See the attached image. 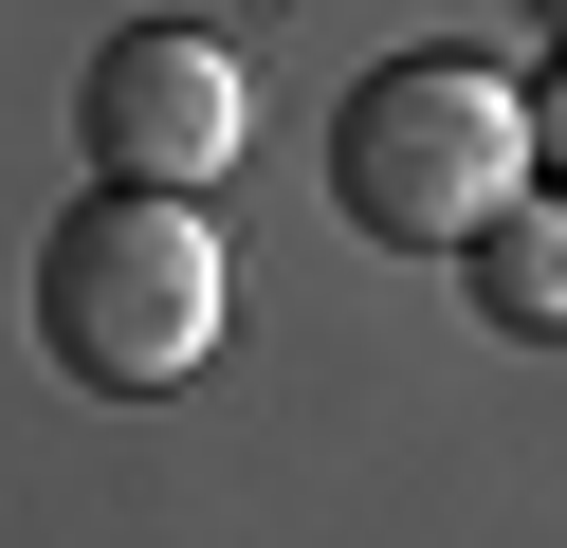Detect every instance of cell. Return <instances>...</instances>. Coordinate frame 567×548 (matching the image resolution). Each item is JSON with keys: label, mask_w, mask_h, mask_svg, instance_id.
<instances>
[{"label": "cell", "mask_w": 567, "mask_h": 548, "mask_svg": "<svg viewBox=\"0 0 567 548\" xmlns=\"http://www.w3.org/2000/svg\"><path fill=\"white\" fill-rule=\"evenodd\" d=\"M530 165L567 183V73H549V92H530Z\"/></svg>", "instance_id": "5"}, {"label": "cell", "mask_w": 567, "mask_h": 548, "mask_svg": "<svg viewBox=\"0 0 567 548\" xmlns=\"http://www.w3.org/2000/svg\"><path fill=\"white\" fill-rule=\"evenodd\" d=\"M38 348L92 402H147V384H184L220 348V238H202L184 183H92L38 238Z\"/></svg>", "instance_id": "1"}, {"label": "cell", "mask_w": 567, "mask_h": 548, "mask_svg": "<svg viewBox=\"0 0 567 548\" xmlns=\"http://www.w3.org/2000/svg\"><path fill=\"white\" fill-rule=\"evenodd\" d=\"M74 128H92V183H220L238 165V55L184 37V19H128L92 55Z\"/></svg>", "instance_id": "3"}, {"label": "cell", "mask_w": 567, "mask_h": 548, "mask_svg": "<svg viewBox=\"0 0 567 548\" xmlns=\"http://www.w3.org/2000/svg\"><path fill=\"white\" fill-rule=\"evenodd\" d=\"M457 275H476L494 329H567V201H494L476 238H457Z\"/></svg>", "instance_id": "4"}, {"label": "cell", "mask_w": 567, "mask_h": 548, "mask_svg": "<svg viewBox=\"0 0 567 548\" xmlns=\"http://www.w3.org/2000/svg\"><path fill=\"white\" fill-rule=\"evenodd\" d=\"M530 165V92H494L476 55H384L367 92L330 110V201L367 219L384 256H457Z\"/></svg>", "instance_id": "2"}]
</instances>
